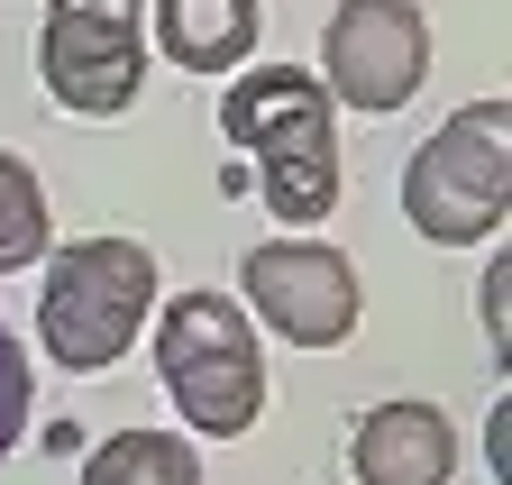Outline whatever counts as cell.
<instances>
[{
	"mask_svg": "<svg viewBox=\"0 0 512 485\" xmlns=\"http://www.w3.org/2000/svg\"><path fill=\"white\" fill-rule=\"evenodd\" d=\"M147 321H156V248H138V238H74V248H55V266L37 284V339L64 376L119 367Z\"/></svg>",
	"mask_w": 512,
	"mask_h": 485,
	"instance_id": "cell-2",
	"label": "cell"
},
{
	"mask_svg": "<svg viewBox=\"0 0 512 485\" xmlns=\"http://www.w3.org/2000/svg\"><path fill=\"white\" fill-rule=\"evenodd\" d=\"M220 138L256 156V193L284 229L339 211V101L302 65H256L220 101Z\"/></svg>",
	"mask_w": 512,
	"mask_h": 485,
	"instance_id": "cell-1",
	"label": "cell"
},
{
	"mask_svg": "<svg viewBox=\"0 0 512 485\" xmlns=\"http://www.w3.org/2000/svg\"><path fill=\"white\" fill-rule=\"evenodd\" d=\"M83 485H202V449L174 431H110L83 458Z\"/></svg>",
	"mask_w": 512,
	"mask_h": 485,
	"instance_id": "cell-10",
	"label": "cell"
},
{
	"mask_svg": "<svg viewBox=\"0 0 512 485\" xmlns=\"http://www.w3.org/2000/svg\"><path fill=\"white\" fill-rule=\"evenodd\" d=\"M37 248H46V193H37V174L0 147V275L37 266Z\"/></svg>",
	"mask_w": 512,
	"mask_h": 485,
	"instance_id": "cell-11",
	"label": "cell"
},
{
	"mask_svg": "<svg viewBox=\"0 0 512 485\" xmlns=\"http://www.w3.org/2000/svg\"><path fill=\"white\" fill-rule=\"evenodd\" d=\"M403 211L439 248H476L512 211V110L503 101H467L458 119H439L421 138V156L403 165Z\"/></svg>",
	"mask_w": 512,
	"mask_h": 485,
	"instance_id": "cell-4",
	"label": "cell"
},
{
	"mask_svg": "<svg viewBox=\"0 0 512 485\" xmlns=\"http://www.w3.org/2000/svg\"><path fill=\"white\" fill-rule=\"evenodd\" d=\"M430 74V28L412 0H339L320 28V92L348 110H403Z\"/></svg>",
	"mask_w": 512,
	"mask_h": 485,
	"instance_id": "cell-6",
	"label": "cell"
},
{
	"mask_svg": "<svg viewBox=\"0 0 512 485\" xmlns=\"http://www.w3.org/2000/svg\"><path fill=\"white\" fill-rule=\"evenodd\" d=\"M348 467H357V485H448L458 431L430 403H375L348 431Z\"/></svg>",
	"mask_w": 512,
	"mask_h": 485,
	"instance_id": "cell-8",
	"label": "cell"
},
{
	"mask_svg": "<svg viewBox=\"0 0 512 485\" xmlns=\"http://www.w3.org/2000/svg\"><path fill=\"white\" fill-rule=\"evenodd\" d=\"M19 431H28V357L10 339V321H0V458L19 449Z\"/></svg>",
	"mask_w": 512,
	"mask_h": 485,
	"instance_id": "cell-12",
	"label": "cell"
},
{
	"mask_svg": "<svg viewBox=\"0 0 512 485\" xmlns=\"http://www.w3.org/2000/svg\"><path fill=\"white\" fill-rule=\"evenodd\" d=\"M156 376L174 394V412L202 440H238L266 412V348H256V321L229 293H174L156 312Z\"/></svg>",
	"mask_w": 512,
	"mask_h": 485,
	"instance_id": "cell-3",
	"label": "cell"
},
{
	"mask_svg": "<svg viewBox=\"0 0 512 485\" xmlns=\"http://www.w3.org/2000/svg\"><path fill=\"white\" fill-rule=\"evenodd\" d=\"M37 74L83 119L128 110L147 83V0H55L37 19Z\"/></svg>",
	"mask_w": 512,
	"mask_h": 485,
	"instance_id": "cell-5",
	"label": "cell"
},
{
	"mask_svg": "<svg viewBox=\"0 0 512 485\" xmlns=\"http://www.w3.org/2000/svg\"><path fill=\"white\" fill-rule=\"evenodd\" d=\"M503 312H512V266L494 257V275H485V339H494V357L512 348V321H503Z\"/></svg>",
	"mask_w": 512,
	"mask_h": 485,
	"instance_id": "cell-13",
	"label": "cell"
},
{
	"mask_svg": "<svg viewBox=\"0 0 512 485\" xmlns=\"http://www.w3.org/2000/svg\"><path fill=\"white\" fill-rule=\"evenodd\" d=\"M238 312L266 321L275 339L293 348H339L357 330V266L339 248H320V238H275V248H247L238 266Z\"/></svg>",
	"mask_w": 512,
	"mask_h": 485,
	"instance_id": "cell-7",
	"label": "cell"
},
{
	"mask_svg": "<svg viewBox=\"0 0 512 485\" xmlns=\"http://www.w3.org/2000/svg\"><path fill=\"white\" fill-rule=\"evenodd\" d=\"M156 46L183 74H229L256 46V0H156Z\"/></svg>",
	"mask_w": 512,
	"mask_h": 485,
	"instance_id": "cell-9",
	"label": "cell"
}]
</instances>
